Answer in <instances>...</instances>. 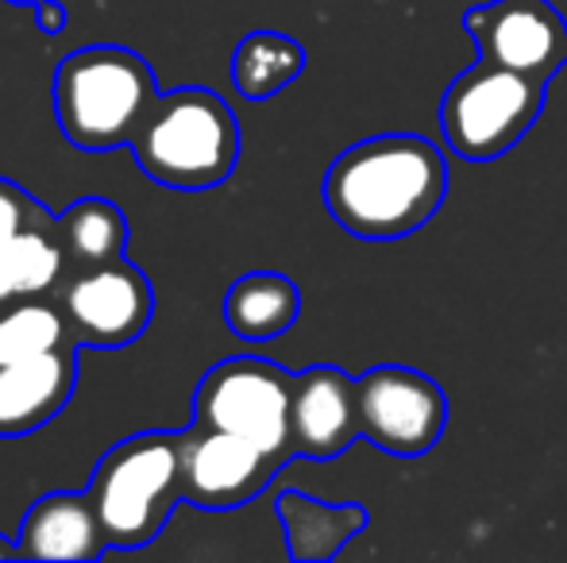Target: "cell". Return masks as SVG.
I'll return each mask as SVG.
<instances>
[{
    "label": "cell",
    "mask_w": 567,
    "mask_h": 563,
    "mask_svg": "<svg viewBox=\"0 0 567 563\" xmlns=\"http://www.w3.org/2000/svg\"><path fill=\"white\" fill-rule=\"evenodd\" d=\"M54 301H59L78 347H93V352L127 347L147 332L151 316H155V290H151L147 274L127 259L66 274Z\"/></svg>",
    "instance_id": "cell-8"
},
{
    "label": "cell",
    "mask_w": 567,
    "mask_h": 563,
    "mask_svg": "<svg viewBox=\"0 0 567 563\" xmlns=\"http://www.w3.org/2000/svg\"><path fill=\"white\" fill-rule=\"evenodd\" d=\"M282 459L244 436L189 425L182 432V502L197 510H236L270 487Z\"/></svg>",
    "instance_id": "cell-10"
},
{
    "label": "cell",
    "mask_w": 567,
    "mask_h": 563,
    "mask_svg": "<svg viewBox=\"0 0 567 563\" xmlns=\"http://www.w3.org/2000/svg\"><path fill=\"white\" fill-rule=\"evenodd\" d=\"M135 166L171 189H213L239 163V124L213 90L163 93L132 139Z\"/></svg>",
    "instance_id": "cell-3"
},
{
    "label": "cell",
    "mask_w": 567,
    "mask_h": 563,
    "mask_svg": "<svg viewBox=\"0 0 567 563\" xmlns=\"http://www.w3.org/2000/svg\"><path fill=\"white\" fill-rule=\"evenodd\" d=\"M301 70H306V51L282 31H251L231 51V85L247 101L275 97L290 82H298Z\"/></svg>",
    "instance_id": "cell-18"
},
{
    "label": "cell",
    "mask_w": 567,
    "mask_h": 563,
    "mask_svg": "<svg viewBox=\"0 0 567 563\" xmlns=\"http://www.w3.org/2000/svg\"><path fill=\"white\" fill-rule=\"evenodd\" d=\"M293 406V375L270 359L236 355L205 371L194 394V425L220 428V432L244 436L262 451L286 459L293 456L290 432Z\"/></svg>",
    "instance_id": "cell-6"
},
{
    "label": "cell",
    "mask_w": 567,
    "mask_h": 563,
    "mask_svg": "<svg viewBox=\"0 0 567 563\" xmlns=\"http://www.w3.org/2000/svg\"><path fill=\"white\" fill-rule=\"evenodd\" d=\"M278 521L286 529V549L290 560L301 563H321L332 560L348 541H355L367 529L363 505H329L317 498L301 494V490H286L278 498Z\"/></svg>",
    "instance_id": "cell-14"
},
{
    "label": "cell",
    "mask_w": 567,
    "mask_h": 563,
    "mask_svg": "<svg viewBox=\"0 0 567 563\" xmlns=\"http://www.w3.org/2000/svg\"><path fill=\"white\" fill-rule=\"evenodd\" d=\"M293 456L306 459H337L363 436L359 428V378L332 363L293 375V406H290Z\"/></svg>",
    "instance_id": "cell-11"
},
{
    "label": "cell",
    "mask_w": 567,
    "mask_h": 563,
    "mask_svg": "<svg viewBox=\"0 0 567 563\" xmlns=\"http://www.w3.org/2000/svg\"><path fill=\"white\" fill-rule=\"evenodd\" d=\"M463 31L475 39L478 59L553 82L567 66V23L548 0H491L463 12Z\"/></svg>",
    "instance_id": "cell-9"
},
{
    "label": "cell",
    "mask_w": 567,
    "mask_h": 563,
    "mask_svg": "<svg viewBox=\"0 0 567 563\" xmlns=\"http://www.w3.org/2000/svg\"><path fill=\"white\" fill-rule=\"evenodd\" d=\"M54 236H59L62 256H66V274L93 271V267L124 259L127 217L105 197H82L54 217Z\"/></svg>",
    "instance_id": "cell-16"
},
{
    "label": "cell",
    "mask_w": 567,
    "mask_h": 563,
    "mask_svg": "<svg viewBox=\"0 0 567 563\" xmlns=\"http://www.w3.org/2000/svg\"><path fill=\"white\" fill-rule=\"evenodd\" d=\"M301 313V293L286 274L278 271H251L231 282L225 298V324L239 340H275L293 329Z\"/></svg>",
    "instance_id": "cell-15"
},
{
    "label": "cell",
    "mask_w": 567,
    "mask_h": 563,
    "mask_svg": "<svg viewBox=\"0 0 567 563\" xmlns=\"http://www.w3.org/2000/svg\"><path fill=\"white\" fill-rule=\"evenodd\" d=\"M0 560H20V552H16V541H8L4 533H0Z\"/></svg>",
    "instance_id": "cell-22"
},
{
    "label": "cell",
    "mask_w": 567,
    "mask_h": 563,
    "mask_svg": "<svg viewBox=\"0 0 567 563\" xmlns=\"http://www.w3.org/2000/svg\"><path fill=\"white\" fill-rule=\"evenodd\" d=\"M8 4H31V8H35L39 0H8Z\"/></svg>",
    "instance_id": "cell-23"
},
{
    "label": "cell",
    "mask_w": 567,
    "mask_h": 563,
    "mask_svg": "<svg viewBox=\"0 0 567 563\" xmlns=\"http://www.w3.org/2000/svg\"><path fill=\"white\" fill-rule=\"evenodd\" d=\"M158 97L147 59L127 46H82L54 70V116L62 136L82 150L132 147Z\"/></svg>",
    "instance_id": "cell-2"
},
{
    "label": "cell",
    "mask_w": 567,
    "mask_h": 563,
    "mask_svg": "<svg viewBox=\"0 0 567 563\" xmlns=\"http://www.w3.org/2000/svg\"><path fill=\"white\" fill-rule=\"evenodd\" d=\"M70 324L62 316L59 301H20V305L0 309V367L16 359H28V355L51 352V347L66 344Z\"/></svg>",
    "instance_id": "cell-19"
},
{
    "label": "cell",
    "mask_w": 567,
    "mask_h": 563,
    "mask_svg": "<svg viewBox=\"0 0 567 563\" xmlns=\"http://www.w3.org/2000/svg\"><path fill=\"white\" fill-rule=\"evenodd\" d=\"M20 560H74L90 563L109 552L105 529H101L93 494H43L23 513L20 536H16Z\"/></svg>",
    "instance_id": "cell-13"
},
{
    "label": "cell",
    "mask_w": 567,
    "mask_h": 563,
    "mask_svg": "<svg viewBox=\"0 0 567 563\" xmlns=\"http://www.w3.org/2000/svg\"><path fill=\"white\" fill-rule=\"evenodd\" d=\"M548 82L478 59L441 101L444 143L467 163H491L514 150L545 113Z\"/></svg>",
    "instance_id": "cell-5"
},
{
    "label": "cell",
    "mask_w": 567,
    "mask_h": 563,
    "mask_svg": "<svg viewBox=\"0 0 567 563\" xmlns=\"http://www.w3.org/2000/svg\"><path fill=\"white\" fill-rule=\"evenodd\" d=\"M78 386V340L0 367V436H28L70 406Z\"/></svg>",
    "instance_id": "cell-12"
},
{
    "label": "cell",
    "mask_w": 567,
    "mask_h": 563,
    "mask_svg": "<svg viewBox=\"0 0 567 563\" xmlns=\"http://www.w3.org/2000/svg\"><path fill=\"white\" fill-rule=\"evenodd\" d=\"M449 197V163L421 136H374L337 155L324 174V205L359 240H402L425 228Z\"/></svg>",
    "instance_id": "cell-1"
},
{
    "label": "cell",
    "mask_w": 567,
    "mask_h": 563,
    "mask_svg": "<svg viewBox=\"0 0 567 563\" xmlns=\"http://www.w3.org/2000/svg\"><path fill=\"white\" fill-rule=\"evenodd\" d=\"M449 425V398L413 367H371L359 375V428L363 440L398 459L425 456Z\"/></svg>",
    "instance_id": "cell-7"
},
{
    "label": "cell",
    "mask_w": 567,
    "mask_h": 563,
    "mask_svg": "<svg viewBox=\"0 0 567 563\" xmlns=\"http://www.w3.org/2000/svg\"><path fill=\"white\" fill-rule=\"evenodd\" d=\"M66 279V256L51 225L28 228L12 243L0 248V309L20 301L54 298Z\"/></svg>",
    "instance_id": "cell-17"
},
{
    "label": "cell",
    "mask_w": 567,
    "mask_h": 563,
    "mask_svg": "<svg viewBox=\"0 0 567 563\" xmlns=\"http://www.w3.org/2000/svg\"><path fill=\"white\" fill-rule=\"evenodd\" d=\"M51 212L35 201L23 186L16 181L0 178V248L12 243L16 236H23L28 228H39V225H51Z\"/></svg>",
    "instance_id": "cell-20"
},
{
    "label": "cell",
    "mask_w": 567,
    "mask_h": 563,
    "mask_svg": "<svg viewBox=\"0 0 567 563\" xmlns=\"http://www.w3.org/2000/svg\"><path fill=\"white\" fill-rule=\"evenodd\" d=\"M109 549L151 544L182 502V432H140L101 456L90 482Z\"/></svg>",
    "instance_id": "cell-4"
},
{
    "label": "cell",
    "mask_w": 567,
    "mask_h": 563,
    "mask_svg": "<svg viewBox=\"0 0 567 563\" xmlns=\"http://www.w3.org/2000/svg\"><path fill=\"white\" fill-rule=\"evenodd\" d=\"M35 23L43 35H59L62 28H66V8L59 4V0H39L35 4Z\"/></svg>",
    "instance_id": "cell-21"
}]
</instances>
